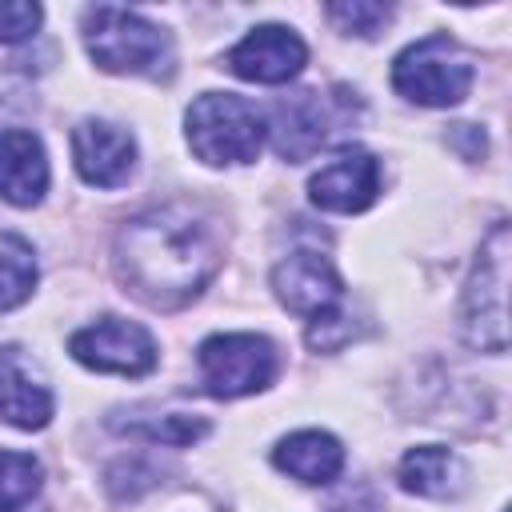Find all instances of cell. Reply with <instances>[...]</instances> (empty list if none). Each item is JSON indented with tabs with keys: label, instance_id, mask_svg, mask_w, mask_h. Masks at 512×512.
Listing matches in <instances>:
<instances>
[{
	"label": "cell",
	"instance_id": "cell-1",
	"mask_svg": "<svg viewBox=\"0 0 512 512\" xmlns=\"http://www.w3.org/2000/svg\"><path fill=\"white\" fill-rule=\"evenodd\" d=\"M220 268L216 220L192 204L132 216L116 236V276L148 308H184Z\"/></svg>",
	"mask_w": 512,
	"mask_h": 512
},
{
	"label": "cell",
	"instance_id": "cell-2",
	"mask_svg": "<svg viewBox=\"0 0 512 512\" xmlns=\"http://www.w3.org/2000/svg\"><path fill=\"white\" fill-rule=\"evenodd\" d=\"M84 44L104 72L156 76L172 60L168 32L116 4H96L84 12Z\"/></svg>",
	"mask_w": 512,
	"mask_h": 512
},
{
	"label": "cell",
	"instance_id": "cell-3",
	"mask_svg": "<svg viewBox=\"0 0 512 512\" xmlns=\"http://www.w3.org/2000/svg\"><path fill=\"white\" fill-rule=\"evenodd\" d=\"M188 144L204 164H248L264 144V116L232 92H204L192 100L188 116Z\"/></svg>",
	"mask_w": 512,
	"mask_h": 512
},
{
	"label": "cell",
	"instance_id": "cell-4",
	"mask_svg": "<svg viewBox=\"0 0 512 512\" xmlns=\"http://www.w3.org/2000/svg\"><path fill=\"white\" fill-rule=\"evenodd\" d=\"M472 56L448 36L432 32L416 44H408L392 64V84L404 100L424 108H448L460 104L472 88Z\"/></svg>",
	"mask_w": 512,
	"mask_h": 512
},
{
	"label": "cell",
	"instance_id": "cell-5",
	"mask_svg": "<svg viewBox=\"0 0 512 512\" xmlns=\"http://www.w3.org/2000/svg\"><path fill=\"white\" fill-rule=\"evenodd\" d=\"M464 336L480 352L508 348V224L500 220L480 244L464 284Z\"/></svg>",
	"mask_w": 512,
	"mask_h": 512
},
{
	"label": "cell",
	"instance_id": "cell-6",
	"mask_svg": "<svg viewBox=\"0 0 512 512\" xmlns=\"http://www.w3.org/2000/svg\"><path fill=\"white\" fill-rule=\"evenodd\" d=\"M276 376V348L256 332H224L200 344V380L212 396L236 400L268 388Z\"/></svg>",
	"mask_w": 512,
	"mask_h": 512
},
{
	"label": "cell",
	"instance_id": "cell-7",
	"mask_svg": "<svg viewBox=\"0 0 512 512\" xmlns=\"http://www.w3.org/2000/svg\"><path fill=\"white\" fill-rule=\"evenodd\" d=\"M72 356L96 372H120V376H144L156 368V340L148 336V328L120 320V316H104L88 328H80L68 340Z\"/></svg>",
	"mask_w": 512,
	"mask_h": 512
},
{
	"label": "cell",
	"instance_id": "cell-8",
	"mask_svg": "<svg viewBox=\"0 0 512 512\" xmlns=\"http://www.w3.org/2000/svg\"><path fill=\"white\" fill-rule=\"evenodd\" d=\"M272 288H276V300L288 312L312 316V320L328 316L340 304V296H344V280L332 268V260L320 256V252H308V248L288 252L272 268Z\"/></svg>",
	"mask_w": 512,
	"mask_h": 512
},
{
	"label": "cell",
	"instance_id": "cell-9",
	"mask_svg": "<svg viewBox=\"0 0 512 512\" xmlns=\"http://www.w3.org/2000/svg\"><path fill=\"white\" fill-rule=\"evenodd\" d=\"M308 60L304 40L284 28V24H260L252 28L228 56L224 64L240 76V80H256V84H284L292 80Z\"/></svg>",
	"mask_w": 512,
	"mask_h": 512
},
{
	"label": "cell",
	"instance_id": "cell-10",
	"mask_svg": "<svg viewBox=\"0 0 512 512\" xmlns=\"http://www.w3.org/2000/svg\"><path fill=\"white\" fill-rule=\"evenodd\" d=\"M308 192L324 212H364L380 192V164L364 148H344L308 180Z\"/></svg>",
	"mask_w": 512,
	"mask_h": 512
},
{
	"label": "cell",
	"instance_id": "cell-11",
	"mask_svg": "<svg viewBox=\"0 0 512 512\" xmlns=\"http://www.w3.org/2000/svg\"><path fill=\"white\" fill-rule=\"evenodd\" d=\"M76 172L96 188H120L136 168V140L108 120H80L72 128Z\"/></svg>",
	"mask_w": 512,
	"mask_h": 512
},
{
	"label": "cell",
	"instance_id": "cell-12",
	"mask_svg": "<svg viewBox=\"0 0 512 512\" xmlns=\"http://www.w3.org/2000/svg\"><path fill=\"white\" fill-rule=\"evenodd\" d=\"M52 388L20 348H0V420L16 428H44L52 420Z\"/></svg>",
	"mask_w": 512,
	"mask_h": 512
},
{
	"label": "cell",
	"instance_id": "cell-13",
	"mask_svg": "<svg viewBox=\"0 0 512 512\" xmlns=\"http://www.w3.org/2000/svg\"><path fill=\"white\" fill-rule=\"evenodd\" d=\"M328 128H332V104L320 92H296L276 104L272 144L284 160H304L328 140Z\"/></svg>",
	"mask_w": 512,
	"mask_h": 512
},
{
	"label": "cell",
	"instance_id": "cell-14",
	"mask_svg": "<svg viewBox=\"0 0 512 512\" xmlns=\"http://www.w3.org/2000/svg\"><path fill=\"white\" fill-rule=\"evenodd\" d=\"M44 188H48L44 144L24 128L0 132V196L20 208H32V204H40Z\"/></svg>",
	"mask_w": 512,
	"mask_h": 512
},
{
	"label": "cell",
	"instance_id": "cell-15",
	"mask_svg": "<svg viewBox=\"0 0 512 512\" xmlns=\"http://www.w3.org/2000/svg\"><path fill=\"white\" fill-rule=\"evenodd\" d=\"M272 464L280 472H288L292 480H300V484H328L344 468V448H340L336 436L308 428V432L284 436L272 452Z\"/></svg>",
	"mask_w": 512,
	"mask_h": 512
},
{
	"label": "cell",
	"instance_id": "cell-16",
	"mask_svg": "<svg viewBox=\"0 0 512 512\" xmlns=\"http://www.w3.org/2000/svg\"><path fill=\"white\" fill-rule=\"evenodd\" d=\"M400 484L416 496H428V500H448V496H460L464 484H468V468L464 460L452 452V448H440V444H420L412 448L404 460H400Z\"/></svg>",
	"mask_w": 512,
	"mask_h": 512
},
{
	"label": "cell",
	"instance_id": "cell-17",
	"mask_svg": "<svg viewBox=\"0 0 512 512\" xmlns=\"http://www.w3.org/2000/svg\"><path fill=\"white\" fill-rule=\"evenodd\" d=\"M40 460L28 452H4L0 448V512H20L40 492Z\"/></svg>",
	"mask_w": 512,
	"mask_h": 512
},
{
	"label": "cell",
	"instance_id": "cell-18",
	"mask_svg": "<svg viewBox=\"0 0 512 512\" xmlns=\"http://www.w3.org/2000/svg\"><path fill=\"white\" fill-rule=\"evenodd\" d=\"M36 288V264H32V252L24 244H12V248H0V312L24 304Z\"/></svg>",
	"mask_w": 512,
	"mask_h": 512
},
{
	"label": "cell",
	"instance_id": "cell-19",
	"mask_svg": "<svg viewBox=\"0 0 512 512\" xmlns=\"http://www.w3.org/2000/svg\"><path fill=\"white\" fill-rule=\"evenodd\" d=\"M328 16H332V24L340 32L372 36L392 16V8L388 4H372V0H340V4H328Z\"/></svg>",
	"mask_w": 512,
	"mask_h": 512
},
{
	"label": "cell",
	"instance_id": "cell-20",
	"mask_svg": "<svg viewBox=\"0 0 512 512\" xmlns=\"http://www.w3.org/2000/svg\"><path fill=\"white\" fill-rule=\"evenodd\" d=\"M40 28V4L0 0V44H20Z\"/></svg>",
	"mask_w": 512,
	"mask_h": 512
},
{
	"label": "cell",
	"instance_id": "cell-21",
	"mask_svg": "<svg viewBox=\"0 0 512 512\" xmlns=\"http://www.w3.org/2000/svg\"><path fill=\"white\" fill-rule=\"evenodd\" d=\"M128 432H140V436L160 440V444H192L196 436L208 432V424L192 420V416H164V420H152V424H132Z\"/></svg>",
	"mask_w": 512,
	"mask_h": 512
},
{
	"label": "cell",
	"instance_id": "cell-22",
	"mask_svg": "<svg viewBox=\"0 0 512 512\" xmlns=\"http://www.w3.org/2000/svg\"><path fill=\"white\" fill-rule=\"evenodd\" d=\"M452 136H456V140L464 136V156H468V160L484 156V132H480V128H472V124H456Z\"/></svg>",
	"mask_w": 512,
	"mask_h": 512
}]
</instances>
